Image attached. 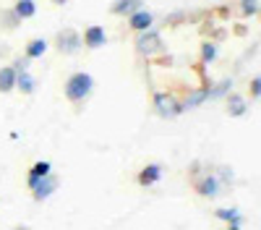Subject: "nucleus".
Listing matches in <instances>:
<instances>
[{"label": "nucleus", "mask_w": 261, "mask_h": 230, "mask_svg": "<svg viewBox=\"0 0 261 230\" xmlns=\"http://www.w3.org/2000/svg\"><path fill=\"white\" fill-rule=\"evenodd\" d=\"M162 47V39H160V32H151V29H144L139 37H136V53L139 55H151Z\"/></svg>", "instance_id": "nucleus-5"}, {"label": "nucleus", "mask_w": 261, "mask_h": 230, "mask_svg": "<svg viewBox=\"0 0 261 230\" xmlns=\"http://www.w3.org/2000/svg\"><path fill=\"white\" fill-rule=\"evenodd\" d=\"M45 53H47V39H42V37L32 39L29 45H27V58L29 60H37V58H42Z\"/></svg>", "instance_id": "nucleus-16"}, {"label": "nucleus", "mask_w": 261, "mask_h": 230, "mask_svg": "<svg viewBox=\"0 0 261 230\" xmlns=\"http://www.w3.org/2000/svg\"><path fill=\"white\" fill-rule=\"evenodd\" d=\"M154 110L160 118H180L183 115V102H178L175 97H170L165 92L154 94Z\"/></svg>", "instance_id": "nucleus-2"}, {"label": "nucleus", "mask_w": 261, "mask_h": 230, "mask_svg": "<svg viewBox=\"0 0 261 230\" xmlns=\"http://www.w3.org/2000/svg\"><path fill=\"white\" fill-rule=\"evenodd\" d=\"M53 3H55V6H65V3H68V0H53Z\"/></svg>", "instance_id": "nucleus-25"}, {"label": "nucleus", "mask_w": 261, "mask_h": 230, "mask_svg": "<svg viewBox=\"0 0 261 230\" xmlns=\"http://www.w3.org/2000/svg\"><path fill=\"white\" fill-rule=\"evenodd\" d=\"M13 68H16V71H27V68H29V58H24V60L18 58V60L13 63Z\"/></svg>", "instance_id": "nucleus-23"}, {"label": "nucleus", "mask_w": 261, "mask_h": 230, "mask_svg": "<svg viewBox=\"0 0 261 230\" xmlns=\"http://www.w3.org/2000/svg\"><path fill=\"white\" fill-rule=\"evenodd\" d=\"M16 68L13 66H3V68H0V92H13L16 89Z\"/></svg>", "instance_id": "nucleus-14"}, {"label": "nucleus", "mask_w": 261, "mask_h": 230, "mask_svg": "<svg viewBox=\"0 0 261 230\" xmlns=\"http://www.w3.org/2000/svg\"><path fill=\"white\" fill-rule=\"evenodd\" d=\"M139 8H144V0H115L110 11L115 16H130V13L139 11Z\"/></svg>", "instance_id": "nucleus-12"}, {"label": "nucleus", "mask_w": 261, "mask_h": 230, "mask_svg": "<svg viewBox=\"0 0 261 230\" xmlns=\"http://www.w3.org/2000/svg\"><path fill=\"white\" fill-rule=\"evenodd\" d=\"M227 97V113L232 115V118H243L246 115V110H248V105H246V99L243 97H238V94H225Z\"/></svg>", "instance_id": "nucleus-13"}, {"label": "nucleus", "mask_w": 261, "mask_h": 230, "mask_svg": "<svg viewBox=\"0 0 261 230\" xmlns=\"http://www.w3.org/2000/svg\"><path fill=\"white\" fill-rule=\"evenodd\" d=\"M222 181L217 178V175H212V173H206V175H199L193 181V186H196V191H199L201 196H206V199H214V196H220V191H222V186H220Z\"/></svg>", "instance_id": "nucleus-6"}, {"label": "nucleus", "mask_w": 261, "mask_h": 230, "mask_svg": "<svg viewBox=\"0 0 261 230\" xmlns=\"http://www.w3.org/2000/svg\"><path fill=\"white\" fill-rule=\"evenodd\" d=\"M204 102H209L206 87H204V89H196L193 94H188V99L183 102V110H193V108H199V105H204Z\"/></svg>", "instance_id": "nucleus-18"}, {"label": "nucleus", "mask_w": 261, "mask_h": 230, "mask_svg": "<svg viewBox=\"0 0 261 230\" xmlns=\"http://www.w3.org/2000/svg\"><path fill=\"white\" fill-rule=\"evenodd\" d=\"M92 92H94V79L86 71H79V73L68 76V81H65V97L71 102H84Z\"/></svg>", "instance_id": "nucleus-1"}, {"label": "nucleus", "mask_w": 261, "mask_h": 230, "mask_svg": "<svg viewBox=\"0 0 261 230\" xmlns=\"http://www.w3.org/2000/svg\"><path fill=\"white\" fill-rule=\"evenodd\" d=\"M230 89H232V79H222L220 84H209V87H206V97H209V99H220V97H225Z\"/></svg>", "instance_id": "nucleus-15"}, {"label": "nucleus", "mask_w": 261, "mask_h": 230, "mask_svg": "<svg viewBox=\"0 0 261 230\" xmlns=\"http://www.w3.org/2000/svg\"><path fill=\"white\" fill-rule=\"evenodd\" d=\"M214 215H217V220H225L232 230H241V227H243V215L238 212V209H225V207H222V209H217Z\"/></svg>", "instance_id": "nucleus-11"}, {"label": "nucleus", "mask_w": 261, "mask_h": 230, "mask_svg": "<svg viewBox=\"0 0 261 230\" xmlns=\"http://www.w3.org/2000/svg\"><path fill=\"white\" fill-rule=\"evenodd\" d=\"M29 173H34V175H47V173H53V165H50L47 160H39V162L32 165Z\"/></svg>", "instance_id": "nucleus-21"}, {"label": "nucleus", "mask_w": 261, "mask_h": 230, "mask_svg": "<svg viewBox=\"0 0 261 230\" xmlns=\"http://www.w3.org/2000/svg\"><path fill=\"white\" fill-rule=\"evenodd\" d=\"M81 45H86L89 50H99V47H105L107 45V34H105V29L102 27H89L84 32V37H81Z\"/></svg>", "instance_id": "nucleus-8"}, {"label": "nucleus", "mask_w": 261, "mask_h": 230, "mask_svg": "<svg viewBox=\"0 0 261 230\" xmlns=\"http://www.w3.org/2000/svg\"><path fill=\"white\" fill-rule=\"evenodd\" d=\"M18 21H21V18H18L13 11H8V16H6V24H8V27H13V24H18Z\"/></svg>", "instance_id": "nucleus-24"}, {"label": "nucleus", "mask_w": 261, "mask_h": 230, "mask_svg": "<svg viewBox=\"0 0 261 230\" xmlns=\"http://www.w3.org/2000/svg\"><path fill=\"white\" fill-rule=\"evenodd\" d=\"M16 89H18L21 94H34V92H37V81H34V76L29 73V68L16 73Z\"/></svg>", "instance_id": "nucleus-10"}, {"label": "nucleus", "mask_w": 261, "mask_h": 230, "mask_svg": "<svg viewBox=\"0 0 261 230\" xmlns=\"http://www.w3.org/2000/svg\"><path fill=\"white\" fill-rule=\"evenodd\" d=\"M58 186H60V181H58L53 173L42 175V178L37 181V186L32 188V196H34V201H47V199L58 191Z\"/></svg>", "instance_id": "nucleus-4"}, {"label": "nucleus", "mask_w": 261, "mask_h": 230, "mask_svg": "<svg viewBox=\"0 0 261 230\" xmlns=\"http://www.w3.org/2000/svg\"><path fill=\"white\" fill-rule=\"evenodd\" d=\"M136 181H139V186H154L157 181H162V165H157V162L146 165Z\"/></svg>", "instance_id": "nucleus-9"}, {"label": "nucleus", "mask_w": 261, "mask_h": 230, "mask_svg": "<svg viewBox=\"0 0 261 230\" xmlns=\"http://www.w3.org/2000/svg\"><path fill=\"white\" fill-rule=\"evenodd\" d=\"M55 47L63 53V55H73L81 50V34L73 32V29H63L58 37H55Z\"/></svg>", "instance_id": "nucleus-3"}, {"label": "nucleus", "mask_w": 261, "mask_h": 230, "mask_svg": "<svg viewBox=\"0 0 261 230\" xmlns=\"http://www.w3.org/2000/svg\"><path fill=\"white\" fill-rule=\"evenodd\" d=\"M128 27L134 32H144V29H151L154 27V13L146 11V8H139L128 16Z\"/></svg>", "instance_id": "nucleus-7"}, {"label": "nucleus", "mask_w": 261, "mask_h": 230, "mask_svg": "<svg viewBox=\"0 0 261 230\" xmlns=\"http://www.w3.org/2000/svg\"><path fill=\"white\" fill-rule=\"evenodd\" d=\"M251 97H253V99L261 97V79H258V76L251 79Z\"/></svg>", "instance_id": "nucleus-22"}, {"label": "nucleus", "mask_w": 261, "mask_h": 230, "mask_svg": "<svg viewBox=\"0 0 261 230\" xmlns=\"http://www.w3.org/2000/svg\"><path fill=\"white\" fill-rule=\"evenodd\" d=\"M258 13V0H241V16L251 18Z\"/></svg>", "instance_id": "nucleus-20"}, {"label": "nucleus", "mask_w": 261, "mask_h": 230, "mask_svg": "<svg viewBox=\"0 0 261 230\" xmlns=\"http://www.w3.org/2000/svg\"><path fill=\"white\" fill-rule=\"evenodd\" d=\"M13 13L24 21V18H32L34 13H37V3L34 0H18L16 3V8H13Z\"/></svg>", "instance_id": "nucleus-17"}, {"label": "nucleus", "mask_w": 261, "mask_h": 230, "mask_svg": "<svg viewBox=\"0 0 261 230\" xmlns=\"http://www.w3.org/2000/svg\"><path fill=\"white\" fill-rule=\"evenodd\" d=\"M217 60V45L214 42H204L201 45V63H214Z\"/></svg>", "instance_id": "nucleus-19"}]
</instances>
